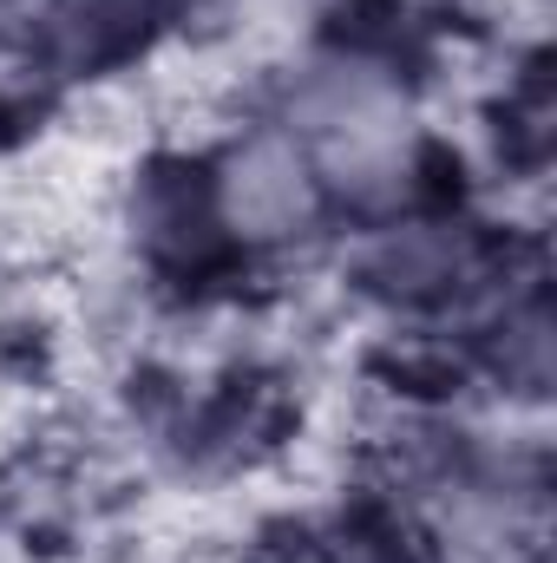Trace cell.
I'll return each instance as SVG.
<instances>
[{
	"mask_svg": "<svg viewBox=\"0 0 557 563\" xmlns=\"http://www.w3.org/2000/svg\"><path fill=\"white\" fill-rule=\"evenodd\" d=\"M197 184H204V210H210L217 236H230L237 250H288V243L315 236L328 217V190H321L308 151L282 125L237 132Z\"/></svg>",
	"mask_w": 557,
	"mask_h": 563,
	"instance_id": "obj_1",
	"label": "cell"
},
{
	"mask_svg": "<svg viewBox=\"0 0 557 563\" xmlns=\"http://www.w3.org/2000/svg\"><path fill=\"white\" fill-rule=\"evenodd\" d=\"M164 13V0H40V53L53 66H106L119 53H132L151 20Z\"/></svg>",
	"mask_w": 557,
	"mask_h": 563,
	"instance_id": "obj_2",
	"label": "cell"
}]
</instances>
